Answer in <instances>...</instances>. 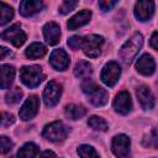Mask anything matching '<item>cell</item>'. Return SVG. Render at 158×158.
Instances as JSON below:
<instances>
[{
  "mask_svg": "<svg viewBox=\"0 0 158 158\" xmlns=\"http://www.w3.org/2000/svg\"><path fill=\"white\" fill-rule=\"evenodd\" d=\"M78 154L80 158H99L96 151L89 144H81L78 147Z\"/></svg>",
  "mask_w": 158,
  "mask_h": 158,
  "instance_id": "4316f807",
  "label": "cell"
},
{
  "mask_svg": "<svg viewBox=\"0 0 158 158\" xmlns=\"http://www.w3.org/2000/svg\"><path fill=\"white\" fill-rule=\"evenodd\" d=\"M112 106H114L115 111L121 114V115H127L128 112H131V110H132V100H131L130 93L126 91V90L120 91L115 96Z\"/></svg>",
  "mask_w": 158,
  "mask_h": 158,
  "instance_id": "8fae6325",
  "label": "cell"
},
{
  "mask_svg": "<svg viewBox=\"0 0 158 158\" xmlns=\"http://www.w3.org/2000/svg\"><path fill=\"white\" fill-rule=\"evenodd\" d=\"M68 46L72 49H79L83 46V37L80 36H72L68 38Z\"/></svg>",
  "mask_w": 158,
  "mask_h": 158,
  "instance_id": "f546056e",
  "label": "cell"
},
{
  "mask_svg": "<svg viewBox=\"0 0 158 158\" xmlns=\"http://www.w3.org/2000/svg\"><path fill=\"white\" fill-rule=\"evenodd\" d=\"M40 158H59V157L54 152H52V151H44V152L41 153Z\"/></svg>",
  "mask_w": 158,
  "mask_h": 158,
  "instance_id": "d6a6232c",
  "label": "cell"
},
{
  "mask_svg": "<svg viewBox=\"0 0 158 158\" xmlns=\"http://www.w3.org/2000/svg\"><path fill=\"white\" fill-rule=\"evenodd\" d=\"M49 63L51 65L57 70H65L69 67L70 58L67 54V52L62 48L54 49L49 56Z\"/></svg>",
  "mask_w": 158,
  "mask_h": 158,
  "instance_id": "7c38bea8",
  "label": "cell"
},
{
  "mask_svg": "<svg viewBox=\"0 0 158 158\" xmlns=\"http://www.w3.org/2000/svg\"><path fill=\"white\" fill-rule=\"evenodd\" d=\"M38 154V147L32 143H25L17 152V158H36V156Z\"/></svg>",
  "mask_w": 158,
  "mask_h": 158,
  "instance_id": "7402d4cb",
  "label": "cell"
},
{
  "mask_svg": "<svg viewBox=\"0 0 158 158\" xmlns=\"http://www.w3.org/2000/svg\"><path fill=\"white\" fill-rule=\"evenodd\" d=\"M43 2L42 1H37V0H23L20 2V14L25 17H30L33 16L35 14L40 12L43 9Z\"/></svg>",
  "mask_w": 158,
  "mask_h": 158,
  "instance_id": "e0dca14e",
  "label": "cell"
},
{
  "mask_svg": "<svg viewBox=\"0 0 158 158\" xmlns=\"http://www.w3.org/2000/svg\"><path fill=\"white\" fill-rule=\"evenodd\" d=\"M120 75H121V68H120L118 63H116V62H109V63H106L104 65V68L101 70L100 78H101V80H102V83L105 85L114 86L117 83Z\"/></svg>",
  "mask_w": 158,
  "mask_h": 158,
  "instance_id": "ba28073f",
  "label": "cell"
},
{
  "mask_svg": "<svg viewBox=\"0 0 158 158\" xmlns=\"http://www.w3.org/2000/svg\"><path fill=\"white\" fill-rule=\"evenodd\" d=\"M154 14L153 1H138L135 5V16L138 21H148Z\"/></svg>",
  "mask_w": 158,
  "mask_h": 158,
  "instance_id": "4fadbf2b",
  "label": "cell"
},
{
  "mask_svg": "<svg viewBox=\"0 0 158 158\" xmlns=\"http://www.w3.org/2000/svg\"><path fill=\"white\" fill-rule=\"evenodd\" d=\"M14 17V10L10 5L0 1V26L6 25Z\"/></svg>",
  "mask_w": 158,
  "mask_h": 158,
  "instance_id": "cb8c5ba5",
  "label": "cell"
},
{
  "mask_svg": "<svg viewBox=\"0 0 158 158\" xmlns=\"http://www.w3.org/2000/svg\"><path fill=\"white\" fill-rule=\"evenodd\" d=\"M47 53V48L44 44L40 43V42H33L31 43L26 51H25V56L30 59H37V58H41L43 57L44 54Z\"/></svg>",
  "mask_w": 158,
  "mask_h": 158,
  "instance_id": "ffe728a7",
  "label": "cell"
},
{
  "mask_svg": "<svg viewBox=\"0 0 158 158\" xmlns=\"http://www.w3.org/2000/svg\"><path fill=\"white\" fill-rule=\"evenodd\" d=\"M20 79L26 86L36 88L43 81L44 74L40 65H25L20 69Z\"/></svg>",
  "mask_w": 158,
  "mask_h": 158,
  "instance_id": "3957f363",
  "label": "cell"
},
{
  "mask_svg": "<svg viewBox=\"0 0 158 158\" xmlns=\"http://www.w3.org/2000/svg\"><path fill=\"white\" fill-rule=\"evenodd\" d=\"M62 95V85L56 80H51L43 90V101L48 107H53L59 102Z\"/></svg>",
  "mask_w": 158,
  "mask_h": 158,
  "instance_id": "52a82bcc",
  "label": "cell"
},
{
  "mask_svg": "<svg viewBox=\"0 0 158 158\" xmlns=\"http://www.w3.org/2000/svg\"><path fill=\"white\" fill-rule=\"evenodd\" d=\"M15 78V68L10 64L0 65V89H9Z\"/></svg>",
  "mask_w": 158,
  "mask_h": 158,
  "instance_id": "d6986e66",
  "label": "cell"
},
{
  "mask_svg": "<svg viewBox=\"0 0 158 158\" xmlns=\"http://www.w3.org/2000/svg\"><path fill=\"white\" fill-rule=\"evenodd\" d=\"M38 107H40V99L36 95H30L26 101L23 102V105L21 106L20 111H19V116L22 121H28L32 117H35L38 112Z\"/></svg>",
  "mask_w": 158,
  "mask_h": 158,
  "instance_id": "30bf717a",
  "label": "cell"
},
{
  "mask_svg": "<svg viewBox=\"0 0 158 158\" xmlns=\"http://www.w3.org/2000/svg\"><path fill=\"white\" fill-rule=\"evenodd\" d=\"M4 117H6V122H5V126H9L10 123L14 122V116L12 115H9V114H4L2 115Z\"/></svg>",
  "mask_w": 158,
  "mask_h": 158,
  "instance_id": "e575fe53",
  "label": "cell"
},
{
  "mask_svg": "<svg viewBox=\"0 0 158 158\" xmlns=\"http://www.w3.org/2000/svg\"><path fill=\"white\" fill-rule=\"evenodd\" d=\"M77 5H78V2H77V1L67 0V1H63V2L59 5V9H58V11H59V14H62V15H65V14L70 12L72 10H74V9L77 7Z\"/></svg>",
  "mask_w": 158,
  "mask_h": 158,
  "instance_id": "f1b7e54d",
  "label": "cell"
},
{
  "mask_svg": "<svg viewBox=\"0 0 158 158\" xmlns=\"http://www.w3.org/2000/svg\"><path fill=\"white\" fill-rule=\"evenodd\" d=\"M14 143L7 136H0V154L9 153L12 148Z\"/></svg>",
  "mask_w": 158,
  "mask_h": 158,
  "instance_id": "83f0119b",
  "label": "cell"
},
{
  "mask_svg": "<svg viewBox=\"0 0 158 158\" xmlns=\"http://www.w3.org/2000/svg\"><path fill=\"white\" fill-rule=\"evenodd\" d=\"M130 146H131V139L128 138V136L121 133V135H116L112 138L111 149L117 158H127L130 154Z\"/></svg>",
  "mask_w": 158,
  "mask_h": 158,
  "instance_id": "9c48e42d",
  "label": "cell"
},
{
  "mask_svg": "<svg viewBox=\"0 0 158 158\" xmlns=\"http://www.w3.org/2000/svg\"><path fill=\"white\" fill-rule=\"evenodd\" d=\"M104 44V37L99 35H89L83 37V51L90 58H96L101 53V46Z\"/></svg>",
  "mask_w": 158,
  "mask_h": 158,
  "instance_id": "5b68a950",
  "label": "cell"
},
{
  "mask_svg": "<svg viewBox=\"0 0 158 158\" xmlns=\"http://www.w3.org/2000/svg\"><path fill=\"white\" fill-rule=\"evenodd\" d=\"M64 114L70 120H78L80 117H83L86 114V109L83 105H77V104H70L65 106Z\"/></svg>",
  "mask_w": 158,
  "mask_h": 158,
  "instance_id": "44dd1931",
  "label": "cell"
},
{
  "mask_svg": "<svg viewBox=\"0 0 158 158\" xmlns=\"http://www.w3.org/2000/svg\"><path fill=\"white\" fill-rule=\"evenodd\" d=\"M1 38L5 41H9L15 47H20L26 41V33L23 32V30L19 23H14L6 30H4V32L1 33Z\"/></svg>",
  "mask_w": 158,
  "mask_h": 158,
  "instance_id": "8992f818",
  "label": "cell"
},
{
  "mask_svg": "<svg viewBox=\"0 0 158 158\" xmlns=\"http://www.w3.org/2000/svg\"><path fill=\"white\" fill-rule=\"evenodd\" d=\"M10 54H11V51H10L9 48H6V47H1V46H0V60L4 59L5 57L10 56Z\"/></svg>",
  "mask_w": 158,
  "mask_h": 158,
  "instance_id": "836d02e7",
  "label": "cell"
},
{
  "mask_svg": "<svg viewBox=\"0 0 158 158\" xmlns=\"http://www.w3.org/2000/svg\"><path fill=\"white\" fill-rule=\"evenodd\" d=\"M151 46H152V48L153 49H158V33H157V31H154L153 32V35H152V37H151Z\"/></svg>",
  "mask_w": 158,
  "mask_h": 158,
  "instance_id": "1f68e13d",
  "label": "cell"
},
{
  "mask_svg": "<svg viewBox=\"0 0 158 158\" xmlns=\"http://www.w3.org/2000/svg\"><path fill=\"white\" fill-rule=\"evenodd\" d=\"M42 136L51 142H62L68 136V127L62 121H54L43 128Z\"/></svg>",
  "mask_w": 158,
  "mask_h": 158,
  "instance_id": "277c9868",
  "label": "cell"
},
{
  "mask_svg": "<svg viewBox=\"0 0 158 158\" xmlns=\"http://www.w3.org/2000/svg\"><path fill=\"white\" fill-rule=\"evenodd\" d=\"M0 123H1V115H0Z\"/></svg>",
  "mask_w": 158,
  "mask_h": 158,
  "instance_id": "d590c367",
  "label": "cell"
},
{
  "mask_svg": "<svg viewBox=\"0 0 158 158\" xmlns=\"http://www.w3.org/2000/svg\"><path fill=\"white\" fill-rule=\"evenodd\" d=\"M116 4H117V1H112V0H101V1H99V6L102 11L111 10Z\"/></svg>",
  "mask_w": 158,
  "mask_h": 158,
  "instance_id": "4dcf8cb0",
  "label": "cell"
},
{
  "mask_svg": "<svg viewBox=\"0 0 158 158\" xmlns=\"http://www.w3.org/2000/svg\"><path fill=\"white\" fill-rule=\"evenodd\" d=\"M136 69L142 75H152L156 70V63L151 54H142L136 62Z\"/></svg>",
  "mask_w": 158,
  "mask_h": 158,
  "instance_id": "2e32d148",
  "label": "cell"
},
{
  "mask_svg": "<svg viewBox=\"0 0 158 158\" xmlns=\"http://www.w3.org/2000/svg\"><path fill=\"white\" fill-rule=\"evenodd\" d=\"M143 44V36L139 32L133 33L120 48L118 51V57L121 59V62L126 65H130L133 59L136 58L137 53L139 52L141 47Z\"/></svg>",
  "mask_w": 158,
  "mask_h": 158,
  "instance_id": "6da1fadb",
  "label": "cell"
},
{
  "mask_svg": "<svg viewBox=\"0 0 158 158\" xmlns=\"http://www.w3.org/2000/svg\"><path fill=\"white\" fill-rule=\"evenodd\" d=\"M136 95H137V99L142 106V109L144 110H151L154 107V104H156V99H154V95L153 93L151 91V89L147 86V85H141L137 88L136 90Z\"/></svg>",
  "mask_w": 158,
  "mask_h": 158,
  "instance_id": "5bb4252c",
  "label": "cell"
},
{
  "mask_svg": "<svg viewBox=\"0 0 158 158\" xmlns=\"http://www.w3.org/2000/svg\"><path fill=\"white\" fill-rule=\"evenodd\" d=\"M91 19V11L90 10H81L78 14H75L73 17L69 19L67 26L69 30H75L79 28L84 25H86Z\"/></svg>",
  "mask_w": 158,
  "mask_h": 158,
  "instance_id": "ac0fdd59",
  "label": "cell"
},
{
  "mask_svg": "<svg viewBox=\"0 0 158 158\" xmlns=\"http://www.w3.org/2000/svg\"><path fill=\"white\" fill-rule=\"evenodd\" d=\"M88 125H89L91 128L98 130V131H106V130L109 128L107 122H106L102 117H100V116H91V117H89Z\"/></svg>",
  "mask_w": 158,
  "mask_h": 158,
  "instance_id": "484cf974",
  "label": "cell"
},
{
  "mask_svg": "<svg viewBox=\"0 0 158 158\" xmlns=\"http://www.w3.org/2000/svg\"><path fill=\"white\" fill-rule=\"evenodd\" d=\"M81 90L84 91V94L88 96V100L94 106H104L109 100L107 91L104 88L95 84L94 81H91L90 79H86L81 84Z\"/></svg>",
  "mask_w": 158,
  "mask_h": 158,
  "instance_id": "7a4b0ae2",
  "label": "cell"
},
{
  "mask_svg": "<svg viewBox=\"0 0 158 158\" xmlns=\"http://www.w3.org/2000/svg\"><path fill=\"white\" fill-rule=\"evenodd\" d=\"M91 74V65L86 60H79L74 67V75L80 79H86Z\"/></svg>",
  "mask_w": 158,
  "mask_h": 158,
  "instance_id": "603a6c76",
  "label": "cell"
},
{
  "mask_svg": "<svg viewBox=\"0 0 158 158\" xmlns=\"http://www.w3.org/2000/svg\"><path fill=\"white\" fill-rule=\"evenodd\" d=\"M22 95H23V93H22L21 89L14 88V89H11L10 91L6 93V95H5V101H6V104H9V105H15V104L20 102V100L22 99Z\"/></svg>",
  "mask_w": 158,
  "mask_h": 158,
  "instance_id": "d4e9b609",
  "label": "cell"
},
{
  "mask_svg": "<svg viewBox=\"0 0 158 158\" xmlns=\"http://www.w3.org/2000/svg\"><path fill=\"white\" fill-rule=\"evenodd\" d=\"M43 36H44V40L46 42L49 44V46H56L58 42H59V37H60V27L58 23L53 22V21H49L47 22L43 28Z\"/></svg>",
  "mask_w": 158,
  "mask_h": 158,
  "instance_id": "9a60e30c",
  "label": "cell"
}]
</instances>
